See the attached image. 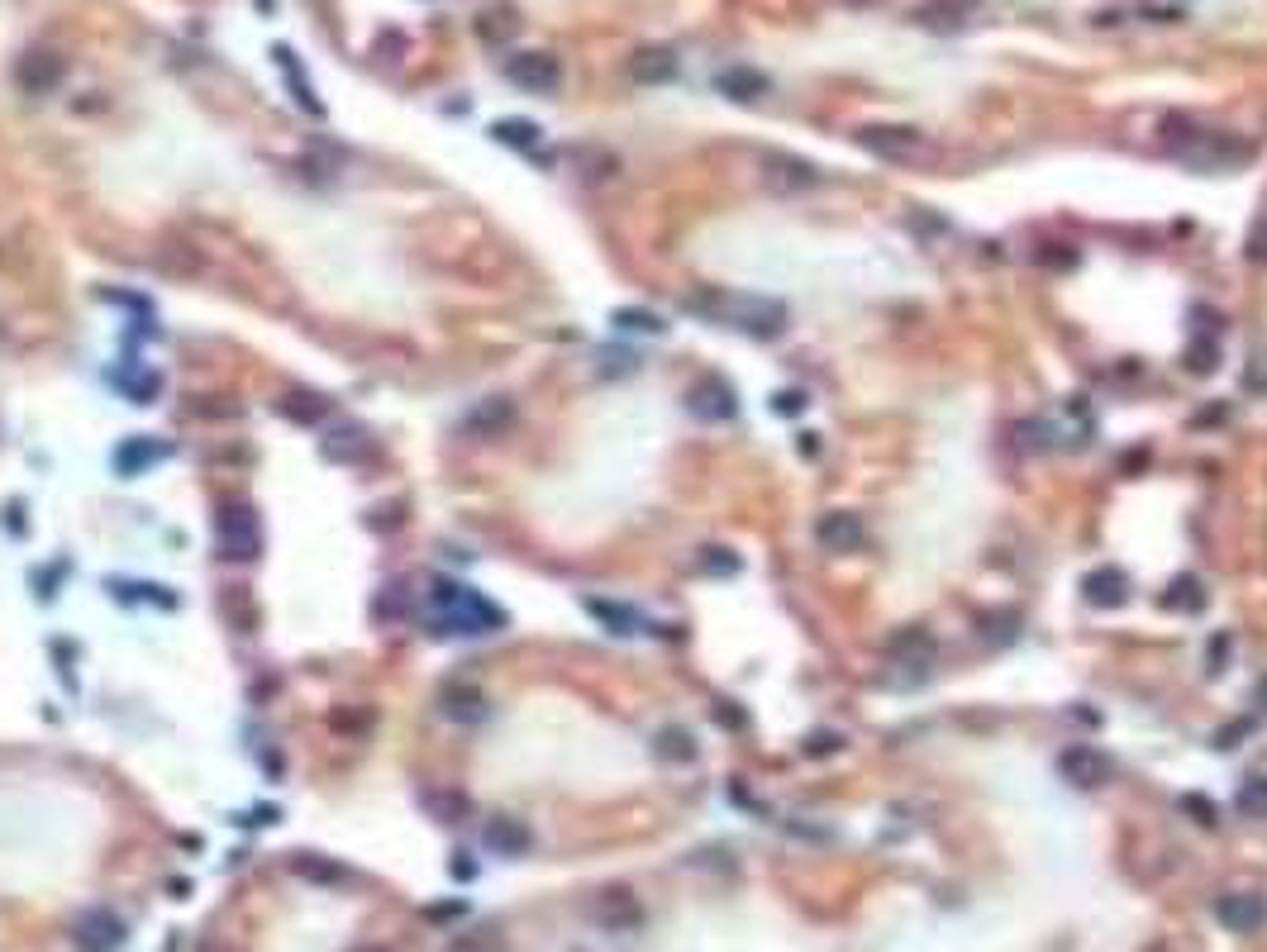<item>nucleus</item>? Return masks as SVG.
I'll list each match as a JSON object with an SVG mask.
<instances>
[{"instance_id":"nucleus-1","label":"nucleus","mask_w":1267,"mask_h":952,"mask_svg":"<svg viewBox=\"0 0 1267 952\" xmlns=\"http://www.w3.org/2000/svg\"><path fill=\"white\" fill-rule=\"evenodd\" d=\"M687 310L725 324V329H744L753 338H772L787 329V305L782 300H767V295H734V291H710V295H695Z\"/></svg>"},{"instance_id":"nucleus-2","label":"nucleus","mask_w":1267,"mask_h":952,"mask_svg":"<svg viewBox=\"0 0 1267 952\" xmlns=\"http://www.w3.org/2000/svg\"><path fill=\"white\" fill-rule=\"evenodd\" d=\"M858 143H863L872 158H886V163H920L929 158V138L911 124H867L858 129Z\"/></svg>"},{"instance_id":"nucleus-3","label":"nucleus","mask_w":1267,"mask_h":952,"mask_svg":"<svg viewBox=\"0 0 1267 952\" xmlns=\"http://www.w3.org/2000/svg\"><path fill=\"white\" fill-rule=\"evenodd\" d=\"M215 534H220V553L233 562H253L263 553V529H258V514L248 505H225Z\"/></svg>"},{"instance_id":"nucleus-4","label":"nucleus","mask_w":1267,"mask_h":952,"mask_svg":"<svg viewBox=\"0 0 1267 952\" xmlns=\"http://www.w3.org/2000/svg\"><path fill=\"white\" fill-rule=\"evenodd\" d=\"M1058 772H1063V782L1096 790V785H1105L1115 777V762H1110L1100 748H1092V743H1077V748H1067V752L1058 757Z\"/></svg>"},{"instance_id":"nucleus-5","label":"nucleus","mask_w":1267,"mask_h":952,"mask_svg":"<svg viewBox=\"0 0 1267 952\" xmlns=\"http://www.w3.org/2000/svg\"><path fill=\"white\" fill-rule=\"evenodd\" d=\"M762 181L782 196H801L810 186H819V168L806 163V158H791V153H767L762 158Z\"/></svg>"},{"instance_id":"nucleus-6","label":"nucleus","mask_w":1267,"mask_h":952,"mask_svg":"<svg viewBox=\"0 0 1267 952\" xmlns=\"http://www.w3.org/2000/svg\"><path fill=\"white\" fill-rule=\"evenodd\" d=\"M863 519L858 514H849V509H829V514H819V524H815V543L824 548V553H853V548H863Z\"/></svg>"},{"instance_id":"nucleus-7","label":"nucleus","mask_w":1267,"mask_h":952,"mask_svg":"<svg viewBox=\"0 0 1267 952\" xmlns=\"http://www.w3.org/2000/svg\"><path fill=\"white\" fill-rule=\"evenodd\" d=\"M506 77L515 81V86H524V91H539V96H548V91H558V57H548V53H519V57H510L506 62Z\"/></svg>"},{"instance_id":"nucleus-8","label":"nucleus","mask_w":1267,"mask_h":952,"mask_svg":"<svg viewBox=\"0 0 1267 952\" xmlns=\"http://www.w3.org/2000/svg\"><path fill=\"white\" fill-rule=\"evenodd\" d=\"M1215 919H1220L1229 934H1258L1267 924V905H1263V896L1239 891V896H1224L1215 905Z\"/></svg>"},{"instance_id":"nucleus-9","label":"nucleus","mask_w":1267,"mask_h":952,"mask_svg":"<svg viewBox=\"0 0 1267 952\" xmlns=\"http://www.w3.org/2000/svg\"><path fill=\"white\" fill-rule=\"evenodd\" d=\"M1082 596L1092 600L1096 610H1115V605H1125V596H1129V576H1125L1120 567H1092V571L1082 576Z\"/></svg>"},{"instance_id":"nucleus-10","label":"nucleus","mask_w":1267,"mask_h":952,"mask_svg":"<svg viewBox=\"0 0 1267 952\" xmlns=\"http://www.w3.org/2000/svg\"><path fill=\"white\" fill-rule=\"evenodd\" d=\"M734 410H739V400H734L729 382L705 377L692 386V415H700V419H734Z\"/></svg>"},{"instance_id":"nucleus-11","label":"nucleus","mask_w":1267,"mask_h":952,"mask_svg":"<svg viewBox=\"0 0 1267 952\" xmlns=\"http://www.w3.org/2000/svg\"><path fill=\"white\" fill-rule=\"evenodd\" d=\"M77 943L91 952H110L124 943V924H119L110 909H91V914L77 919Z\"/></svg>"},{"instance_id":"nucleus-12","label":"nucleus","mask_w":1267,"mask_h":952,"mask_svg":"<svg viewBox=\"0 0 1267 952\" xmlns=\"http://www.w3.org/2000/svg\"><path fill=\"white\" fill-rule=\"evenodd\" d=\"M596 919H601L605 929L625 934V929H634V924L643 919V909H638V900H634L630 891H605V896L596 900Z\"/></svg>"},{"instance_id":"nucleus-13","label":"nucleus","mask_w":1267,"mask_h":952,"mask_svg":"<svg viewBox=\"0 0 1267 952\" xmlns=\"http://www.w3.org/2000/svg\"><path fill=\"white\" fill-rule=\"evenodd\" d=\"M630 72H634V81H643V86L672 81V77H677V53H672V48H638Z\"/></svg>"},{"instance_id":"nucleus-14","label":"nucleus","mask_w":1267,"mask_h":952,"mask_svg":"<svg viewBox=\"0 0 1267 952\" xmlns=\"http://www.w3.org/2000/svg\"><path fill=\"white\" fill-rule=\"evenodd\" d=\"M715 86H720L725 96H734V101H757V96H767V77H762L757 67H725V72L715 77Z\"/></svg>"},{"instance_id":"nucleus-15","label":"nucleus","mask_w":1267,"mask_h":952,"mask_svg":"<svg viewBox=\"0 0 1267 952\" xmlns=\"http://www.w3.org/2000/svg\"><path fill=\"white\" fill-rule=\"evenodd\" d=\"M486 847L491 852H501V857H519V852H529V829L519 824V819H491L486 824Z\"/></svg>"},{"instance_id":"nucleus-16","label":"nucleus","mask_w":1267,"mask_h":952,"mask_svg":"<svg viewBox=\"0 0 1267 952\" xmlns=\"http://www.w3.org/2000/svg\"><path fill=\"white\" fill-rule=\"evenodd\" d=\"M58 57H48V53H29L24 62H19V81L29 86V91H48L53 81H58Z\"/></svg>"},{"instance_id":"nucleus-17","label":"nucleus","mask_w":1267,"mask_h":952,"mask_svg":"<svg viewBox=\"0 0 1267 952\" xmlns=\"http://www.w3.org/2000/svg\"><path fill=\"white\" fill-rule=\"evenodd\" d=\"M929 653H934V638H929L924 629H906V633L891 643V658H896V662H911V667H924Z\"/></svg>"},{"instance_id":"nucleus-18","label":"nucleus","mask_w":1267,"mask_h":952,"mask_svg":"<svg viewBox=\"0 0 1267 952\" xmlns=\"http://www.w3.org/2000/svg\"><path fill=\"white\" fill-rule=\"evenodd\" d=\"M1234 810L1244 819H1267V777H1249L1234 795Z\"/></svg>"},{"instance_id":"nucleus-19","label":"nucleus","mask_w":1267,"mask_h":952,"mask_svg":"<svg viewBox=\"0 0 1267 952\" xmlns=\"http://www.w3.org/2000/svg\"><path fill=\"white\" fill-rule=\"evenodd\" d=\"M491 134H496L501 143H515V148H534V143H539V124H529V119H501Z\"/></svg>"},{"instance_id":"nucleus-20","label":"nucleus","mask_w":1267,"mask_h":952,"mask_svg":"<svg viewBox=\"0 0 1267 952\" xmlns=\"http://www.w3.org/2000/svg\"><path fill=\"white\" fill-rule=\"evenodd\" d=\"M658 752L672 757V762H692L695 757L692 733H687V728H663V733H658Z\"/></svg>"},{"instance_id":"nucleus-21","label":"nucleus","mask_w":1267,"mask_h":952,"mask_svg":"<svg viewBox=\"0 0 1267 952\" xmlns=\"http://www.w3.org/2000/svg\"><path fill=\"white\" fill-rule=\"evenodd\" d=\"M158 457H163V448H158V444H143V439H139V444H124L115 462H119V472H129V476H134V472H139V462H158Z\"/></svg>"},{"instance_id":"nucleus-22","label":"nucleus","mask_w":1267,"mask_h":952,"mask_svg":"<svg viewBox=\"0 0 1267 952\" xmlns=\"http://www.w3.org/2000/svg\"><path fill=\"white\" fill-rule=\"evenodd\" d=\"M615 324L620 329H638V334H663V320L648 315V310H615Z\"/></svg>"},{"instance_id":"nucleus-23","label":"nucleus","mask_w":1267,"mask_h":952,"mask_svg":"<svg viewBox=\"0 0 1267 952\" xmlns=\"http://www.w3.org/2000/svg\"><path fill=\"white\" fill-rule=\"evenodd\" d=\"M1167 605H1201V581H1196V576H1177Z\"/></svg>"},{"instance_id":"nucleus-24","label":"nucleus","mask_w":1267,"mask_h":952,"mask_svg":"<svg viewBox=\"0 0 1267 952\" xmlns=\"http://www.w3.org/2000/svg\"><path fill=\"white\" fill-rule=\"evenodd\" d=\"M591 615L610 619V624H615V633H634V615H630V610H615V605H601V600H591Z\"/></svg>"},{"instance_id":"nucleus-25","label":"nucleus","mask_w":1267,"mask_h":952,"mask_svg":"<svg viewBox=\"0 0 1267 952\" xmlns=\"http://www.w3.org/2000/svg\"><path fill=\"white\" fill-rule=\"evenodd\" d=\"M839 748V733H815L806 743V752H815V757H824V752H834Z\"/></svg>"},{"instance_id":"nucleus-26","label":"nucleus","mask_w":1267,"mask_h":952,"mask_svg":"<svg viewBox=\"0 0 1267 952\" xmlns=\"http://www.w3.org/2000/svg\"><path fill=\"white\" fill-rule=\"evenodd\" d=\"M772 405H777V410H782V415H796V410H801V405H806V395H801V391H782V395H777V400H772Z\"/></svg>"},{"instance_id":"nucleus-27","label":"nucleus","mask_w":1267,"mask_h":952,"mask_svg":"<svg viewBox=\"0 0 1267 952\" xmlns=\"http://www.w3.org/2000/svg\"><path fill=\"white\" fill-rule=\"evenodd\" d=\"M705 567H715V571H739V558H725V548H710Z\"/></svg>"},{"instance_id":"nucleus-28","label":"nucleus","mask_w":1267,"mask_h":952,"mask_svg":"<svg viewBox=\"0 0 1267 952\" xmlns=\"http://www.w3.org/2000/svg\"><path fill=\"white\" fill-rule=\"evenodd\" d=\"M1182 810H1196V814H1201V824H1215V810H1210L1201 795H1187V800H1182Z\"/></svg>"},{"instance_id":"nucleus-29","label":"nucleus","mask_w":1267,"mask_h":952,"mask_svg":"<svg viewBox=\"0 0 1267 952\" xmlns=\"http://www.w3.org/2000/svg\"><path fill=\"white\" fill-rule=\"evenodd\" d=\"M1258 705H1263V710H1267V676H1263V681H1258Z\"/></svg>"},{"instance_id":"nucleus-30","label":"nucleus","mask_w":1267,"mask_h":952,"mask_svg":"<svg viewBox=\"0 0 1267 952\" xmlns=\"http://www.w3.org/2000/svg\"><path fill=\"white\" fill-rule=\"evenodd\" d=\"M849 5H872V0H849Z\"/></svg>"},{"instance_id":"nucleus-31","label":"nucleus","mask_w":1267,"mask_h":952,"mask_svg":"<svg viewBox=\"0 0 1267 952\" xmlns=\"http://www.w3.org/2000/svg\"><path fill=\"white\" fill-rule=\"evenodd\" d=\"M0 343H5V324H0Z\"/></svg>"}]
</instances>
